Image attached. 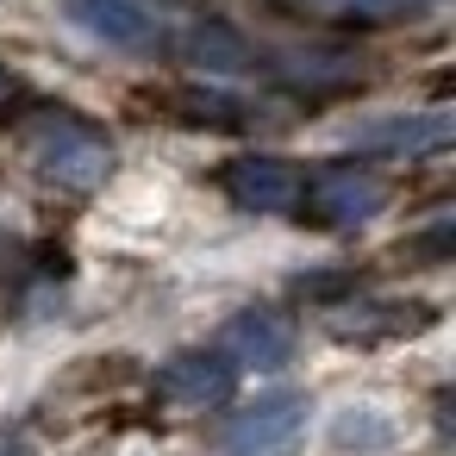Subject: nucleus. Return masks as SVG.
Here are the masks:
<instances>
[{
  "label": "nucleus",
  "instance_id": "nucleus-1",
  "mask_svg": "<svg viewBox=\"0 0 456 456\" xmlns=\"http://www.w3.org/2000/svg\"><path fill=\"white\" fill-rule=\"evenodd\" d=\"M26 157H32V169L45 182H57L69 194H88V188H101L113 175V138L94 119L63 113V107H51V113H38L26 126Z\"/></svg>",
  "mask_w": 456,
  "mask_h": 456
},
{
  "label": "nucleus",
  "instance_id": "nucleus-2",
  "mask_svg": "<svg viewBox=\"0 0 456 456\" xmlns=\"http://www.w3.org/2000/svg\"><path fill=\"white\" fill-rule=\"evenodd\" d=\"M387 188L381 175H369L362 163H319L306 182H300V219L325 225V232H362L375 213H381Z\"/></svg>",
  "mask_w": 456,
  "mask_h": 456
},
{
  "label": "nucleus",
  "instance_id": "nucleus-3",
  "mask_svg": "<svg viewBox=\"0 0 456 456\" xmlns=\"http://www.w3.org/2000/svg\"><path fill=\"white\" fill-rule=\"evenodd\" d=\"M69 20H76L88 38L113 45V51L151 57V51L169 45V20L151 7V0H69Z\"/></svg>",
  "mask_w": 456,
  "mask_h": 456
},
{
  "label": "nucleus",
  "instance_id": "nucleus-4",
  "mask_svg": "<svg viewBox=\"0 0 456 456\" xmlns=\"http://www.w3.org/2000/svg\"><path fill=\"white\" fill-rule=\"evenodd\" d=\"M300 182H306V169L288 163V157H232L219 169L225 200L244 207V213H294L300 207Z\"/></svg>",
  "mask_w": 456,
  "mask_h": 456
},
{
  "label": "nucleus",
  "instance_id": "nucleus-5",
  "mask_svg": "<svg viewBox=\"0 0 456 456\" xmlns=\"http://www.w3.org/2000/svg\"><path fill=\"white\" fill-rule=\"evenodd\" d=\"M300 425H306L300 394H263V400H250L225 419V450L232 456H275L300 437Z\"/></svg>",
  "mask_w": 456,
  "mask_h": 456
},
{
  "label": "nucleus",
  "instance_id": "nucleus-6",
  "mask_svg": "<svg viewBox=\"0 0 456 456\" xmlns=\"http://www.w3.org/2000/svg\"><path fill=\"white\" fill-rule=\"evenodd\" d=\"M238 387V362L225 350H182L163 362L157 375V394L169 406H188V412H207V406H225Z\"/></svg>",
  "mask_w": 456,
  "mask_h": 456
},
{
  "label": "nucleus",
  "instance_id": "nucleus-7",
  "mask_svg": "<svg viewBox=\"0 0 456 456\" xmlns=\"http://www.w3.org/2000/svg\"><path fill=\"white\" fill-rule=\"evenodd\" d=\"M225 356L238 369H281L294 356V319L281 306H244L225 325Z\"/></svg>",
  "mask_w": 456,
  "mask_h": 456
},
{
  "label": "nucleus",
  "instance_id": "nucleus-8",
  "mask_svg": "<svg viewBox=\"0 0 456 456\" xmlns=\"http://www.w3.org/2000/svg\"><path fill=\"white\" fill-rule=\"evenodd\" d=\"M275 76L300 94H338L362 76V57L356 51H338V45H294L275 57Z\"/></svg>",
  "mask_w": 456,
  "mask_h": 456
},
{
  "label": "nucleus",
  "instance_id": "nucleus-9",
  "mask_svg": "<svg viewBox=\"0 0 456 456\" xmlns=\"http://www.w3.org/2000/svg\"><path fill=\"white\" fill-rule=\"evenodd\" d=\"M450 113H400V119H375L356 132L362 151H387V157H431L450 144Z\"/></svg>",
  "mask_w": 456,
  "mask_h": 456
},
{
  "label": "nucleus",
  "instance_id": "nucleus-10",
  "mask_svg": "<svg viewBox=\"0 0 456 456\" xmlns=\"http://www.w3.org/2000/svg\"><path fill=\"white\" fill-rule=\"evenodd\" d=\"M188 57L207 69V76H244L256 57H250V45L232 32V26H219V20H207V26H194L188 32Z\"/></svg>",
  "mask_w": 456,
  "mask_h": 456
},
{
  "label": "nucleus",
  "instance_id": "nucleus-11",
  "mask_svg": "<svg viewBox=\"0 0 456 456\" xmlns=\"http://www.w3.org/2000/svg\"><path fill=\"white\" fill-rule=\"evenodd\" d=\"M288 7H313V13H362V20H381V13H400V0H288Z\"/></svg>",
  "mask_w": 456,
  "mask_h": 456
},
{
  "label": "nucleus",
  "instance_id": "nucleus-12",
  "mask_svg": "<svg viewBox=\"0 0 456 456\" xmlns=\"http://www.w3.org/2000/svg\"><path fill=\"white\" fill-rule=\"evenodd\" d=\"M13 101H20V82H13L7 69H0V113H13Z\"/></svg>",
  "mask_w": 456,
  "mask_h": 456
},
{
  "label": "nucleus",
  "instance_id": "nucleus-13",
  "mask_svg": "<svg viewBox=\"0 0 456 456\" xmlns=\"http://www.w3.org/2000/svg\"><path fill=\"white\" fill-rule=\"evenodd\" d=\"M0 456H26V450H0Z\"/></svg>",
  "mask_w": 456,
  "mask_h": 456
}]
</instances>
